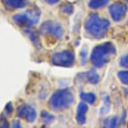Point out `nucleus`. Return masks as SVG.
Returning <instances> with one entry per match:
<instances>
[{"label":"nucleus","instance_id":"obj_5","mask_svg":"<svg viewBox=\"0 0 128 128\" xmlns=\"http://www.w3.org/2000/svg\"><path fill=\"white\" fill-rule=\"evenodd\" d=\"M74 54L70 50H63L55 53L51 58V61L54 65L62 67L72 66L74 63Z\"/></svg>","mask_w":128,"mask_h":128},{"label":"nucleus","instance_id":"obj_1","mask_svg":"<svg viewBox=\"0 0 128 128\" xmlns=\"http://www.w3.org/2000/svg\"><path fill=\"white\" fill-rule=\"evenodd\" d=\"M109 25L107 20L101 18L97 14H91L84 22V29L92 37L101 39L106 35Z\"/></svg>","mask_w":128,"mask_h":128},{"label":"nucleus","instance_id":"obj_3","mask_svg":"<svg viewBox=\"0 0 128 128\" xmlns=\"http://www.w3.org/2000/svg\"><path fill=\"white\" fill-rule=\"evenodd\" d=\"M74 101V97L69 90H59L55 92L50 97L49 107L53 111H60L70 107Z\"/></svg>","mask_w":128,"mask_h":128},{"label":"nucleus","instance_id":"obj_11","mask_svg":"<svg viewBox=\"0 0 128 128\" xmlns=\"http://www.w3.org/2000/svg\"><path fill=\"white\" fill-rule=\"evenodd\" d=\"M86 80L92 84H97L99 81V76L94 70H90L84 74Z\"/></svg>","mask_w":128,"mask_h":128},{"label":"nucleus","instance_id":"obj_22","mask_svg":"<svg viewBox=\"0 0 128 128\" xmlns=\"http://www.w3.org/2000/svg\"><path fill=\"white\" fill-rule=\"evenodd\" d=\"M60 1V0H45V2L49 4H55Z\"/></svg>","mask_w":128,"mask_h":128},{"label":"nucleus","instance_id":"obj_21","mask_svg":"<svg viewBox=\"0 0 128 128\" xmlns=\"http://www.w3.org/2000/svg\"><path fill=\"white\" fill-rule=\"evenodd\" d=\"M13 128H21V124L19 120H14V122L12 123Z\"/></svg>","mask_w":128,"mask_h":128},{"label":"nucleus","instance_id":"obj_10","mask_svg":"<svg viewBox=\"0 0 128 128\" xmlns=\"http://www.w3.org/2000/svg\"><path fill=\"white\" fill-rule=\"evenodd\" d=\"M6 8L10 10L23 8L28 4V0H3Z\"/></svg>","mask_w":128,"mask_h":128},{"label":"nucleus","instance_id":"obj_13","mask_svg":"<svg viewBox=\"0 0 128 128\" xmlns=\"http://www.w3.org/2000/svg\"><path fill=\"white\" fill-rule=\"evenodd\" d=\"M118 118L116 116L105 119L103 122L104 128H116L118 126Z\"/></svg>","mask_w":128,"mask_h":128},{"label":"nucleus","instance_id":"obj_7","mask_svg":"<svg viewBox=\"0 0 128 128\" xmlns=\"http://www.w3.org/2000/svg\"><path fill=\"white\" fill-rule=\"evenodd\" d=\"M109 11L111 18L115 22H120L126 16L128 6L123 3L116 2L109 6Z\"/></svg>","mask_w":128,"mask_h":128},{"label":"nucleus","instance_id":"obj_9","mask_svg":"<svg viewBox=\"0 0 128 128\" xmlns=\"http://www.w3.org/2000/svg\"><path fill=\"white\" fill-rule=\"evenodd\" d=\"M88 111V106L84 103H80L78 105L76 119L80 125H83L86 122V114Z\"/></svg>","mask_w":128,"mask_h":128},{"label":"nucleus","instance_id":"obj_16","mask_svg":"<svg viewBox=\"0 0 128 128\" xmlns=\"http://www.w3.org/2000/svg\"><path fill=\"white\" fill-rule=\"evenodd\" d=\"M118 76L123 84L128 85V70L118 72Z\"/></svg>","mask_w":128,"mask_h":128},{"label":"nucleus","instance_id":"obj_12","mask_svg":"<svg viewBox=\"0 0 128 128\" xmlns=\"http://www.w3.org/2000/svg\"><path fill=\"white\" fill-rule=\"evenodd\" d=\"M110 0H90L88 6L92 9H99L105 7Z\"/></svg>","mask_w":128,"mask_h":128},{"label":"nucleus","instance_id":"obj_15","mask_svg":"<svg viewBox=\"0 0 128 128\" xmlns=\"http://www.w3.org/2000/svg\"><path fill=\"white\" fill-rule=\"evenodd\" d=\"M41 118H42V122L46 125H49L54 120V116L51 115L47 111H43L41 113Z\"/></svg>","mask_w":128,"mask_h":128},{"label":"nucleus","instance_id":"obj_2","mask_svg":"<svg viewBox=\"0 0 128 128\" xmlns=\"http://www.w3.org/2000/svg\"><path fill=\"white\" fill-rule=\"evenodd\" d=\"M116 52V47L112 42H105L93 48L90 54V60L94 66L101 68L109 62Z\"/></svg>","mask_w":128,"mask_h":128},{"label":"nucleus","instance_id":"obj_8","mask_svg":"<svg viewBox=\"0 0 128 128\" xmlns=\"http://www.w3.org/2000/svg\"><path fill=\"white\" fill-rule=\"evenodd\" d=\"M17 116L29 123L34 122L36 119V111L31 105L24 104L18 107Z\"/></svg>","mask_w":128,"mask_h":128},{"label":"nucleus","instance_id":"obj_6","mask_svg":"<svg viewBox=\"0 0 128 128\" xmlns=\"http://www.w3.org/2000/svg\"><path fill=\"white\" fill-rule=\"evenodd\" d=\"M40 32L43 35H49L57 39H60L64 34L62 26L51 20L44 22L40 26Z\"/></svg>","mask_w":128,"mask_h":128},{"label":"nucleus","instance_id":"obj_17","mask_svg":"<svg viewBox=\"0 0 128 128\" xmlns=\"http://www.w3.org/2000/svg\"><path fill=\"white\" fill-rule=\"evenodd\" d=\"M61 11L64 14H66L68 15L72 14L74 12V8L72 5L70 4H63L61 5L60 7Z\"/></svg>","mask_w":128,"mask_h":128},{"label":"nucleus","instance_id":"obj_20","mask_svg":"<svg viewBox=\"0 0 128 128\" xmlns=\"http://www.w3.org/2000/svg\"><path fill=\"white\" fill-rule=\"evenodd\" d=\"M8 122L5 120V118L0 120V128H8Z\"/></svg>","mask_w":128,"mask_h":128},{"label":"nucleus","instance_id":"obj_18","mask_svg":"<svg viewBox=\"0 0 128 128\" xmlns=\"http://www.w3.org/2000/svg\"><path fill=\"white\" fill-rule=\"evenodd\" d=\"M120 64L122 67L128 68V53L120 58Z\"/></svg>","mask_w":128,"mask_h":128},{"label":"nucleus","instance_id":"obj_23","mask_svg":"<svg viewBox=\"0 0 128 128\" xmlns=\"http://www.w3.org/2000/svg\"><path fill=\"white\" fill-rule=\"evenodd\" d=\"M125 1H126V2H128V0H125Z\"/></svg>","mask_w":128,"mask_h":128},{"label":"nucleus","instance_id":"obj_4","mask_svg":"<svg viewBox=\"0 0 128 128\" xmlns=\"http://www.w3.org/2000/svg\"><path fill=\"white\" fill-rule=\"evenodd\" d=\"M40 16V13L37 9H31L26 11L25 13L14 16L13 20L20 26L29 28L38 23Z\"/></svg>","mask_w":128,"mask_h":128},{"label":"nucleus","instance_id":"obj_14","mask_svg":"<svg viewBox=\"0 0 128 128\" xmlns=\"http://www.w3.org/2000/svg\"><path fill=\"white\" fill-rule=\"evenodd\" d=\"M80 98L86 103L93 104L96 99V96L92 92H82L80 94Z\"/></svg>","mask_w":128,"mask_h":128},{"label":"nucleus","instance_id":"obj_19","mask_svg":"<svg viewBox=\"0 0 128 128\" xmlns=\"http://www.w3.org/2000/svg\"><path fill=\"white\" fill-rule=\"evenodd\" d=\"M5 111H6V114H7V115H8V116H11L12 115V113L13 111V107L11 102H9L6 105V107H5Z\"/></svg>","mask_w":128,"mask_h":128}]
</instances>
